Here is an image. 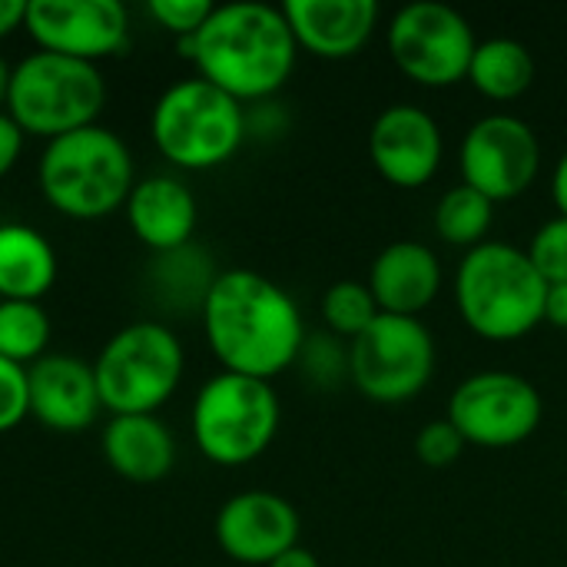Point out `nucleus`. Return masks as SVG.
<instances>
[{
    "mask_svg": "<svg viewBox=\"0 0 567 567\" xmlns=\"http://www.w3.org/2000/svg\"><path fill=\"white\" fill-rule=\"evenodd\" d=\"M199 312L209 352L223 372L272 382L296 365L306 349V326L296 299L262 272H219Z\"/></svg>",
    "mask_w": 567,
    "mask_h": 567,
    "instance_id": "f257e3e1",
    "label": "nucleus"
},
{
    "mask_svg": "<svg viewBox=\"0 0 567 567\" xmlns=\"http://www.w3.org/2000/svg\"><path fill=\"white\" fill-rule=\"evenodd\" d=\"M176 50L196 63L206 83L239 103H262L279 93L299 56L282 7L259 0L213 7L199 33L176 40Z\"/></svg>",
    "mask_w": 567,
    "mask_h": 567,
    "instance_id": "f03ea898",
    "label": "nucleus"
},
{
    "mask_svg": "<svg viewBox=\"0 0 567 567\" xmlns=\"http://www.w3.org/2000/svg\"><path fill=\"white\" fill-rule=\"evenodd\" d=\"M548 282L528 252L485 239L455 269V306L465 326L488 342H515L545 322Z\"/></svg>",
    "mask_w": 567,
    "mask_h": 567,
    "instance_id": "7ed1b4c3",
    "label": "nucleus"
},
{
    "mask_svg": "<svg viewBox=\"0 0 567 567\" xmlns=\"http://www.w3.org/2000/svg\"><path fill=\"white\" fill-rule=\"evenodd\" d=\"M37 186L60 216L80 223L103 219L123 209L136 186L133 153L120 133L100 123L83 126L43 146Z\"/></svg>",
    "mask_w": 567,
    "mask_h": 567,
    "instance_id": "20e7f679",
    "label": "nucleus"
},
{
    "mask_svg": "<svg viewBox=\"0 0 567 567\" xmlns=\"http://www.w3.org/2000/svg\"><path fill=\"white\" fill-rule=\"evenodd\" d=\"M249 133L246 106L203 76L166 86L150 113L153 146L176 169L203 173L229 163Z\"/></svg>",
    "mask_w": 567,
    "mask_h": 567,
    "instance_id": "39448f33",
    "label": "nucleus"
},
{
    "mask_svg": "<svg viewBox=\"0 0 567 567\" xmlns=\"http://www.w3.org/2000/svg\"><path fill=\"white\" fill-rule=\"evenodd\" d=\"M103 106L106 80L96 63L37 50L10 70L3 110L23 136H40L50 143L93 126Z\"/></svg>",
    "mask_w": 567,
    "mask_h": 567,
    "instance_id": "423d86ee",
    "label": "nucleus"
},
{
    "mask_svg": "<svg viewBox=\"0 0 567 567\" xmlns=\"http://www.w3.org/2000/svg\"><path fill=\"white\" fill-rule=\"evenodd\" d=\"M282 405L272 382L216 372L193 399L189 429L199 455L219 468H243L269 452Z\"/></svg>",
    "mask_w": 567,
    "mask_h": 567,
    "instance_id": "0eeeda50",
    "label": "nucleus"
},
{
    "mask_svg": "<svg viewBox=\"0 0 567 567\" xmlns=\"http://www.w3.org/2000/svg\"><path fill=\"white\" fill-rule=\"evenodd\" d=\"M183 372V342L156 319L113 332L93 362L100 405L110 415H156L176 395Z\"/></svg>",
    "mask_w": 567,
    "mask_h": 567,
    "instance_id": "6e6552de",
    "label": "nucleus"
},
{
    "mask_svg": "<svg viewBox=\"0 0 567 567\" xmlns=\"http://www.w3.org/2000/svg\"><path fill=\"white\" fill-rule=\"evenodd\" d=\"M439 349L419 316H379L349 346V379L379 405L412 402L435 375Z\"/></svg>",
    "mask_w": 567,
    "mask_h": 567,
    "instance_id": "1a4fd4ad",
    "label": "nucleus"
},
{
    "mask_svg": "<svg viewBox=\"0 0 567 567\" xmlns=\"http://www.w3.org/2000/svg\"><path fill=\"white\" fill-rule=\"evenodd\" d=\"M385 40L395 66L422 86H455L468 80L478 47L468 17L439 0H415L395 10Z\"/></svg>",
    "mask_w": 567,
    "mask_h": 567,
    "instance_id": "9d476101",
    "label": "nucleus"
},
{
    "mask_svg": "<svg viewBox=\"0 0 567 567\" xmlns=\"http://www.w3.org/2000/svg\"><path fill=\"white\" fill-rule=\"evenodd\" d=\"M445 419L458 429L465 445L512 449L538 432L545 399L535 382L518 372L482 369L455 385Z\"/></svg>",
    "mask_w": 567,
    "mask_h": 567,
    "instance_id": "9b49d317",
    "label": "nucleus"
},
{
    "mask_svg": "<svg viewBox=\"0 0 567 567\" xmlns=\"http://www.w3.org/2000/svg\"><path fill=\"white\" fill-rule=\"evenodd\" d=\"M462 183L492 203L528 193L542 169V140L515 113H488L475 120L458 150Z\"/></svg>",
    "mask_w": 567,
    "mask_h": 567,
    "instance_id": "f8f14e48",
    "label": "nucleus"
},
{
    "mask_svg": "<svg viewBox=\"0 0 567 567\" xmlns=\"http://www.w3.org/2000/svg\"><path fill=\"white\" fill-rule=\"evenodd\" d=\"M23 30L43 53L100 63L130 43V17L120 0H30Z\"/></svg>",
    "mask_w": 567,
    "mask_h": 567,
    "instance_id": "ddd939ff",
    "label": "nucleus"
},
{
    "mask_svg": "<svg viewBox=\"0 0 567 567\" xmlns=\"http://www.w3.org/2000/svg\"><path fill=\"white\" fill-rule=\"evenodd\" d=\"M442 156L445 136L425 106L392 103L369 126V159L375 173L399 189L425 186L439 173Z\"/></svg>",
    "mask_w": 567,
    "mask_h": 567,
    "instance_id": "4468645a",
    "label": "nucleus"
},
{
    "mask_svg": "<svg viewBox=\"0 0 567 567\" xmlns=\"http://www.w3.org/2000/svg\"><path fill=\"white\" fill-rule=\"evenodd\" d=\"M213 532L223 555L236 565L269 567L299 545L302 522L289 498L252 488L223 502Z\"/></svg>",
    "mask_w": 567,
    "mask_h": 567,
    "instance_id": "2eb2a0df",
    "label": "nucleus"
},
{
    "mask_svg": "<svg viewBox=\"0 0 567 567\" xmlns=\"http://www.w3.org/2000/svg\"><path fill=\"white\" fill-rule=\"evenodd\" d=\"M30 415L50 432H86L100 415L93 365L73 355H43L27 369Z\"/></svg>",
    "mask_w": 567,
    "mask_h": 567,
    "instance_id": "dca6fc26",
    "label": "nucleus"
},
{
    "mask_svg": "<svg viewBox=\"0 0 567 567\" xmlns=\"http://www.w3.org/2000/svg\"><path fill=\"white\" fill-rule=\"evenodd\" d=\"M282 13L299 50L322 60L355 56L379 23L375 0H286Z\"/></svg>",
    "mask_w": 567,
    "mask_h": 567,
    "instance_id": "f3484780",
    "label": "nucleus"
},
{
    "mask_svg": "<svg viewBox=\"0 0 567 567\" xmlns=\"http://www.w3.org/2000/svg\"><path fill=\"white\" fill-rule=\"evenodd\" d=\"M365 282L385 316H419L442 292V262L432 246L399 239L372 259Z\"/></svg>",
    "mask_w": 567,
    "mask_h": 567,
    "instance_id": "a211bd4d",
    "label": "nucleus"
},
{
    "mask_svg": "<svg viewBox=\"0 0 567 567\" xmlns=\"http://www.w3.org/2000/svg\"><path fill=\"white\" fill-rule=\"evenodd\" d=\"M126 223L133 236L156 256L189 246L199 219L193 189L176 176H146L133 186L126 199Z\"/></svg>",
    "mask_w": 567,
    "mask_h": 567,
    "instance_id": "6ab92c4d",
    "label": "nucleus"
},
{
    "mask_svg": "<svg viewBox=\"0 0 567 567\" xmlns=\"http://www.w3.org/2000/svg\"><path fill=\"white\" fill-rule=\"evenodd\" d=\"M100 452L110 472L133 485H156L176 465V439L159 415H110Z\"/></svg>",
    "mask_w": 567,
    "mask_h": 567,
    "instance_id": "aec40b11",
    "label": "nucleus"
},
{
    "mask_svg": "<svg viewBox=\"0 0 567 567\" xmlns=\"http://www.w3.org/2000/svg\"><path fill=\"white\" fill-rule=\"evenodd\" d=\"M56 282V252L50 239L23 223L0 226V299L40 302Z\"/></svg>",
    "mask_w": 567,
    "mask_h": 567,
    "instance_id": "412c9836",
    "label": "nucleus"
},
{
    "mask_svg": "<svg viewBox=\"0 0 567 567\" xmlns=\"http://www.w3.org/2000/svg\"><path fill=\"white\" fill-rule=\"evenodd\" d=\"M468 80L488 100H498V103L518 100L535 83V56L515 37L478 40L472 66H468Z\"/></svg>",
    "mask_w": 567,
    "mask_h": 567,
    "instance_id": "4be33fe9",
    "label": "nucleus"
},
{
    "mask_svg": "<svg viewBox=\"0 0 567 567\" xmlns=\"http://www.w3.org/2000/svg\"><path fill=\"white\" fill-rule=\"evenodd\" d=\"M432 223H435L439 239H445L449 246H462L468 252L485 243V236L495 223V203L488 196H482L478 189L458 183L442 193V199L435 203Z\"/></svg>",
    "mask_w": 567,
    "mask_h": 567,
    "instance_id": "5701e85b",
    "label": "nucleus"
},
{
    "mask_svg": "<svg viewBox=\"0 0 567 567\" xmlns=\"http://www.w3.org/2000/svg\"><path fill=\"white\" fill-rule=\"evenodd\" d=\"M50 316L40 302L0 299V359L30 369L47 355Z\"/></svg>",
    "mask_w": 567,
    "mask_h": 567,
    "instance_id": "b1692460",
    "label": "nucleus"
},
{
    "mask_svg": "<svg viewBox=\"0 0 567 567\" xmlns=\"http://www.w3.org/2000/svg\"><path fill=\"white\" fill-rule=\"evenodd\" d=\"M216 276L219 272H213V262L206 259V252L193 249V243L176 252H163L156 266V286L163 289V296L173 302H193L199 309Z\"/></svg>",
    "mask_w": 567,
    "mask_h": 567,
    "instance_id": "393cba45",
    "label": "nucleus"
},
{
    "mask_svg": "<svg viewBox=\"0 0 567 567\" xmlns=\"http://www.w3.org/2000/svg\"><path fill=\"white\" fill-rule=\"evenodd\" d=\"M319 309H322L326 326L336 336H346V339H359L382 316V309H379L369 282H359V279H339V282H332L322 292Z\"/></svg>",
    "mask_w": 567,
    "mask_h": 567,
    "instance_id": "a878e982",
    "label": "nucleus"
},
{
    "mask_svg": "<svg viewBox=\"0 0 567 567\" xmlns=\"http://www.w3.org/2000/svg\"><path fill=\"white\" fill-rule=\"evenodd\" d=\"M525 252L548 286L567 282V216L542 223Z\"/></svg>",
    "mask_w": 567,
    "mask_h": 567,
    "instance_id": "bb28decb",
    "label": "nucleus"
},
{
    "mask_svg": "<svg viewBox=\"0 0 567 567\" xmlns=\"http://www.w3.org/2000/svg\"><path fill=\"white\" fill-rule=\"evenodd\" d=\"M213 7L216 3H209V0H150L146 3V13L166 33H173L176 40H183V37H196L199 33V27L209 20Z\"/></svg>",
    "mask_w": 567,
    "mask_h": 567,
    "instance_id": "cd10ccee",
    "label": "nucleus"
},
{
    "mask_svg": "<svg viewBox=\"0 0 567 567\" xmlns=\"http://www.w3.org/2000/svg\"><path fill=\"white\" fill-rule=\"evenodd\" d=\"M465 439L458 435V429L449 419H432L422 425V432L415 435V455L429 465V468H445L452 462L462 458L465 452Z\"/></svg>",
    "mask_w": 567,
    "mask_h": 567,
    "instance_id": "c85d7f7f",
    "label": "nucleus"
},
{
    "mask_svg": "<svg viewBox=\"0 0 567 567\" xmlns=\"http://www.w3.org/2000/svg\"><path fill=\"white\" fill-rule=\"evenodd\" d=\"M27 415H30L27 369L0 359V435L13 432Z\"/></svg>",
    "mask_w": 567,
    "mask_h": 567,
    "instance_id": "c756f323",
    "label": "nucleus"
},
{
    "mask_svg": "<svg viewBox=\"0 0 567 567\" xmlns=\"http://www.w3.org/2000/svg\"><path fill=\"white\" fill-rule=\"evenodd\" d=\"M339 339H329V336H316L312 342L306 339V349L299 355V362L309 369L312 379L319 382H336L339 375H349V359H339V362H329V355H339Z\"/></svg>",
    "mask_w": 567,
    "mask_h": 567,
    "instance_id": "7c9ffc66",
    "label": "nucleus"
},
{
    "mask_svg": "<svg viewBox=\"0 0 567 567\" xmlns=\"http://www.w3.org/2000/svg\"><path fill=\"white\" fill-rule=\"evenodd\" d=\"M23 153V130L7 116V110H0V179L17 166Z\"/></svg>",
    "mask_w": 567,
    "mask_h": 567,
    "instance_id": "2f4dec72",
    "label": "nucleus"
},
{
    "mask_svg": "<svg viewBox=\"0 0 567 567\" xmlns=\"http://www.w3.org/2000/svg\"><path fill=\"white\" fill-rule=\"evenodd\" d=\"M27 3L30 0H0V40H7L27 23Z\"/></svg>",
    "mask_w": 567,
    "mask_h": 567,
    "instance_id": "473e14b6",
    "label": "nucleus"
},
{
    "mask_svg": "<svg viewBox=\"0 0 567 567\" xmlns=\"http://www.w3.org/2000/svg\"><path fill=\"white\" fill-rule=\"evenodd\" d=\"M545 322L567 329V282L548 286V302H545Z\"/></svg>",
    "mask_w": 567,
    "mask_h": 567,
    "instance_id": "72a5a7b5",
    "label": "nucleus"
},
{
    "mask_svg": "<svg viewBox=\"0 0 567 567\" xmlns=\"http://www.w3.org/2000/svg\"><path fill=\"white\" fill-rule=\"evenodd\" d=\"M551 199L558 206V216H567V150L561 153V159L555 163V173H551Z\"/></svg>",
    "mask_w": 567,
    "mask_h": 567,
    "instance_id": "f704fd0d",
    "label": "nucleus"
},
{
    "mask_svg": "<svg viewBox=\"0 0 567 567\" xmlns=\"http://www.w3.org/2000/svg\"><path fill=\"white\" fill-rule=\"evenodd\" d=\"M269 567H322V565H319V558H316L309 548L296 545V548H289L286 555H279V558H276Z\"/></svg>",
    "mask_w": 567,
    "mask_h": 567,
    "instance_id": "c9c22d12",
    "label": "nucleus"
},
{
    "mask_svg": "<svg viewBox=\"0 0 567 567\" xmlns=\"http://www.w3.org/2000/svg\"><path fill=\"white\" fill-rule=\"evenodd\" d=\"M10 70H13V66H10V63H7V60L0 56V110H3V103H7V86H10Z\"/></svg>",
    "mask_w": 567,
    "mask_h": 567,
    "instance_id": "e433bc0d",
    "label": "nucleus"
}]
</instances>
